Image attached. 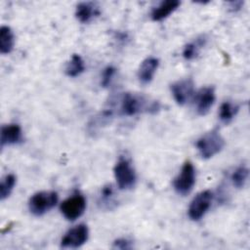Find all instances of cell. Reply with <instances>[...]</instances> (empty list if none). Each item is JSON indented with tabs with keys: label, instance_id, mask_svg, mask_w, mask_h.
Here are the masks:
<instances>
[{
	"label": "cell",
	"instance_id": "ba28073f",
	"mask_svg": "<svg viewBox=\"0 0 250 250\" xmlns=\"http://www.w3.org/2000/svg\"><path fill=\"white\" fill-rule=\"evenodd\" d=\"M194 91V84L192 79L187 78L176 81L171 85V92L176 103L180 105L187 104L192 97Z\"/></svg>",
	"mask_w": 250,
	"mask_h": 250
},
{
	"label": "cell",
	"instance_id": "d6986e66",
	"mask_svg": "<svg viewBox=\"0 0 250 250\" xmlns=\"http://www.w3.org/2000/svg\"><path fill=\"white\" fill-rule=\"evenodd\" d=\"M248 168L245 166H239L238 168H236L233 173L231 174L230 180L232 182V185L236 188H241L244 187L247 178H248Z\"/></svg>",
	"mask_w": 250,
	"mask_h": 250
},
{
	"label": "cell",
	"instance_id": "3957f363",
	"mask_svg": "<svg viewBox=\"0 0 250 250\" xmlns=\"http://www.w3.org/2000/svg\"><path fill=\"white\" fill-rule=\"evenodd\" d=\"M116 184L120 189L132 188L136 184V173L126 158H120L113 169Z\"/></svg>",
	"mask_w": 250,
	"mask_h": 250
},
{
	"label": "cell",
	"instance_id": "ffe728a7",
	"mask_svg": "<svg viewBox=\"0 0 250 250\" xmlns=\"http://www.w3.org/2000/svg\"><path fill=\"white\" fill-rule=\"evenodd\" d=\"M203 44H204V40H202V39H197L195 42L187 44L183 51V57L187 61H191V60L195 59Z\"/></svg>",
	"mask_w": 250,
	"mask_h": 250
},
{
	"label": "cell",
	"instance_id": "4fadbf2b",
	"mask_svg": "<svg viewBox=\"0 0 250 250\" xmlns=\"http://www.w3.org/2000/svg\"><path fill=\"white\" fill-rule=\"evenodd\" d=\"M100 15L99 7L92 2H82L76 6L75 17L81 22H89Z\"/></svg>",
	"mask_w": 250,
	"mask_h": 250
},
{
	"label": "cell",
	"instance_id": "52a82bcc",
	"mask_svg": "<svg viewBox=\"0 0 250 250\" xmlns=\"http://www.w3.org/2000/svg\"><path fill=\"white\" fill-rule=\"evenodd\" d=\"M89 235V230L86 225H78L72 229H70L62 239V247H70L77 248L83 245Z\"/></svg>",
	"mask_w": 250,
	"mask_h": 250
},
{
	"label": "cell",
	"instance_id": "8992f818",
	"mask_svg": "<svg viewBox=\"0 0 250 250\" xmlns=\"http://www.w3.org/2000/svg\"><path fill=\"white\" fill-rule=\"evenodd\" d=\"M213 193L211 190H203L199 192L189 204L188 216L193 221L200 220L211 206Z\"/></svg>",
	"mask_w": 250,
	"mask_h": 250
},
{
	"label": "cell",
	"instance_id": "2e32d148",
	"mask_svg": "<svg viewBox=\"0 0 250 250\" xmlns=\"http://www.w3.org/2000/svg\"><path fill=\"white\" fill-rule=\"evenodd\" d=\"M84 70H85V64L82 58L77 54L72 55L70 61L67 62L65 66L66 75L69 77H76L80 75Z\"/></svg>",
	"mask_w": 250,
	"mask_h": 250
},
{
	"label": "cell",
	"instance_id": "5b68a950",
	"mask_svg": "<svg viewBox=\"0 0 250 250\" xmlns=\"http://www.w3.org/2000/svg\"><path fill=\"white\" fill-rule=\"evenodd\" d=\"M86 208V199L80 193H75L63 200L61 204V212L68 221H74L82 216Z\"/></svg>",
	"mask_w": 250,
	"mask_h": 250
},
{
	"label": "cell",
	"instance_id": "5bb4252c",
	"mask_svg": "<svg viewBox=\"0 0 250 250\" xmlns=\"http://www.w3.org/2000/svg\"><path fill=\"white\" fill-rule=\"evenodd\" d=\"M180 1L178 0H167L161 2L157 7H155L151 14L150 17L152 21H159L167 18L171 13H173L179 6H180Z\"/></svg>",
	"mask_w": 250,
	"mask_h": 250
},
{
	"label": "cell",
	"instance_id": "8fae6325",
	"mask_svg": "<svg viewBox=\"0 0 250 250\" xmlns=\"http://www.w3.org/2000/svg\"><path fill=\"white\" fill-rule=\"evenodd\" d=\"M144 108V100L136 95L126 93L122 98L121 111L124 115H135Z\"/></svg>",
	"mask_w": 250,
	"mask_h": 250
},
{
	"label": "cell",
	"instance_id": "277c9868",
	"mask_svg": "<svg viewBox=\"0 0 250 250\" xmlns=\"http://www.w3.org/2000/svg\"><path fill=\"white\" fill-rule=\"evenodd\" d=\"M195 184V170L190 161L185 162L181 172L175 178L173 186L177 193L181 195L188 194Z\"/></svg>",
	"mask_w": 250,
	"mask_h": 250
},
{
	"label": "cell",
	"instance_id": "9c48e42d",
	"mask_svg": "<svg viewBox=\"0 0 250 250\" xmlns=\"http://www.w3.org/2000/svg\"><path fill=\"white\" fill-rule=\"evenodd\" d=\"M215 102L214 87H204L196 95V110L199 115L209 112Z\"/></svg>",
	"mask_w": 250,
	"mask_h": 250
},
{
	"label": "cell",
	"instance_id": "7402d4cb",
	"mask_svg": "<svg viewBox=\"0 0 250 250\" xmlns=\"http://www.w3.org/2000/svg\"><path fill=\"white\" fill-rule=\"evenodd\" d=\"M114 247L119 248V249H129L132 247V245L128 239L120 238V239H117L114 241Z\"/></svg>",
	"mask_w": 250,
	"mask_h": 250
},
{
	"label": "cell",
	"instance_id": "ac0fdd59",
	"mask_svg": "<svg viewBox=\"0 0 250 250\" xmlns=\"http://www.w3.org/2000/svg\"><path fill=\"white\" fill-rule=\"evenodd\" d=\"M16 176L14 174H7L4 176L0 183V199H6L12 192L16 185Z\"/></svg>",
	"mask_w": 250,
	"mask_h": 250
},
{
	"label": "cell",
	"instance_id": "9a60e30c",
	"mask_svg": "<svg viewBox=\"0 0 250 250\" xmlns=\"http://www.w3.org/2000/svg\"><path fill=\"white\" fill-rule=\"evenodd\" d=\"M15 36L13 30L7 26L3 25L0 28V52L1 54H9L14 47Z\"/></svg>",
	"mask_w": 250,
	"mask_h": 250
},
{
	"label": "cell",
	"instance_id": "30bf717a",
	"mask_svg": "<svg viewBox=\"0 0 250 250\" xmlns=\"http://www.w3.org/2000/svg\"><path fill=\"white\" fill-rule=\"evenodd\" d=\"M158 59L153 57L146 58L145 61H143L138 70V78L140 82H142L143 84H148L152 80L158 68Z\"/></svg>",
	"mask_w": 250,
	"mask_h": 250
},
{
	"label": "cell",
	"instance_id": "7a4b0ae2",
	"mask_svg": "<svg viewBox=\"0 0 250 250\" xmlns=\"http://www.w3.org/2000/svg\"><path fill=\"white\" fill-rule=\"evenodd\" d=\"M58 193L56 191H39L34 193L29 201V211L35 216H42L56 206Z\"/></svg>",
	"mask_w": 250,
	"mask_h": 250
},
{
	"label": "cell",
	"instance_id": "7c38bea8",
	"mask_svg": "<svg viewBox=\"0 0 250 250\" xmlns=\"http://www.w3.org/2000/svg\"><path fill=\"white\" fill-rule=\"evenodd\" d=\"M22 133L21 129L18 124H9L1 128L0 143L1 146L16 145L21 141Z\"/></svg>",
	"mask_w": 250,
	"mask_h": 250
},
{
	"label": "cell",
	"instance_id": "e0dca14e",
	"mask_svg": "<svg viewBox=\"0 0 250 250\" xmlns=\"http://www.w3.org/2000/svg\"><path fill=\"white\" fill-rule=\"evenodd\" d=\"M239 109V106L231 104L229 102H225L221 104L220 106V112H219V117L220 120L226 124L229 123L233 117L237 114Z\"/></svg>",
	"mask_w": 250,
	"mask_h": 250
},
{
	"label": "cell",
	"instance_id": "44dd1931",
	"mask_svg": "<svg viewBox=\"0 0 250 250\" xmlns=\"http://www.w3.org/2000/svg\"><path fill=\"white\" fill-rule=\"evenodd\" d=\"M115 71H116L115 67H113V66H111V65L106 66V67L104 69L103 74H102V82H101V84H102L103 87H107V86L110 84V82H111V80H112V77H113L114 74H115Z\"/></svg>",
	"mask_w": 250,
	"mask_h": 250
},
{
	"label": "cell",
	"instance_id": "6da1fadb",
	"mask_svg": "<svg viewBox=\"0 0 250 250\" xmlns=\"http://www.w3.org/2000/svg\"><path fill=\"white\" fill-rule=\"evenodd\" d=\"M225 146V140L217 130H212L201 136L196 142V147L200 156L208 159L219 153Z\"/></svg>",
	"mask_w": 250,
	"mask_h": 250
}]
</instances>
